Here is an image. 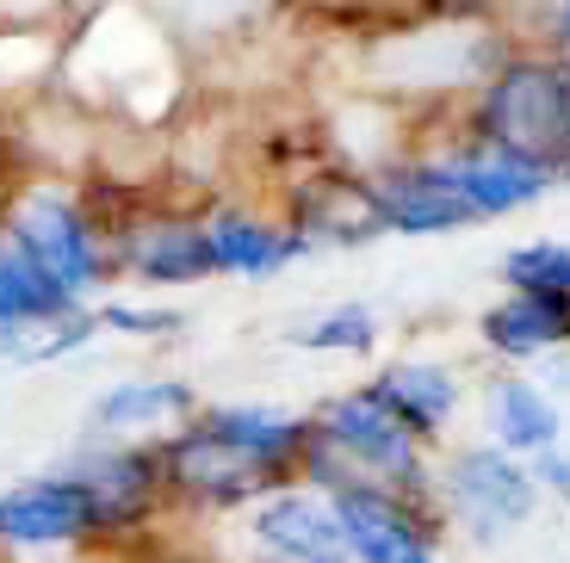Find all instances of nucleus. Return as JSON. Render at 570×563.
<instances>
[{
	"label": "nucleus",
	"mask_w": 570,
	"mask_h": 563,
	"mask_svg": "<svg viewBox=\"0 0 570 563\" xmlns=\"http://www.w3.org/2000/svg\"><path fill=\"white\" fill-rule=\"evenodd\" d=\"M304 483L342 490V483H397V490L434 495V446L415 427H403L372 384L335 391L316 403V439L304 452Z\"/></svg>",
	"instance_id": "nucleus-1"
},
{
	"label": "nucleus",
	"mask_w": 570,
	"mask_h": 563,
	"mask_svg": "<svg viewBox=\"0 0 570 563\" xmlns=\"http://www.w3.org/2000/svg\"><path fill=\"white\" fill-rule=\"evenodd\" d=\"M459 125L478 137H497L521 156L558 161L570 142V62L546 43L514 38L478 81L459 93Z\"/></svg>",
	"instance_id": "nucleus-2"
},
{
	"label": "nucleus",
	"mask_w": 570,
	"mask_h": 563,
	"mask_svg": "<svg viewBox=\"0 0 570 563\" xmlns=\"http://www.w3.org/2000/svg\"><path fill=\"white\" fill-rule=\"evenodd\" d=\"M434 502H441L446 526H453L459 545H478V551H497L509 545L521 526H533L546 490H540V471L533 458L497 446V439H446L434 452Z\"/></svg>",
	"instance_id": "nucleus-3"
},
{
	"label": "nucleus",
	"mask_w": 570,
	"mask_h": 563,
	"mask_svg": "<svg viewBox=\"0 0 570 563\" xmlns=\"http://www.w3.org/2000/svg\"><path fill=\"white\" fill-rule=\"evenodd\" d=\"M410 142H422L428 156L441 161L446 180L459 186V198H465L471 211H478V224L521 217V211H533L546 192H558L552 161L521 156V149H509V142L478 137V130L459 125V93L446 99V125H441V130H428V137H410Z\"/></svg>",
	"instance_id": "nucleus-4"
},
{
	"label": "nucleus",
	"mask_w": 570,
	"mask_h": 563,
	"mask_svg": "<svg viewBox=\"0 0 570 563\" xmlns=\"http://www.w3.org/2000/svg\"><path fill=\"white\" fill-rule=\"evenodd\" d=\"M335 514H342L347 563H434L453 551V526H446L441 502L422 490H397V483H342Z\"/></svg>",
	"instance_id": "nucleus-5"
},
{
	"label": "nucleus",
	"mask_w": 570,
	"mask_h": 563,
	"mask_svg": "<svg viewBox=\"0 0 570 563\" xmlns=\"http://www.w3.org/2000/svg\"><path fill=\"white\" fill-rule=\"evenodd\" d=\"M360 186H366V205L385 236H459L478 224V211L459 198V186L422 142L360 168Z\"/></svg>",
	"instance_id": "nucleus-6"
},
{
	"label": "nucleus",
	"mask_w": 570,
	"mask_h": 563,
	"mask_svg": "<svg viewBox=\"0 0 570 563\" xmlns=\"http://www.w3.org/2000/svg\"><path fill=\"white\" fill-rule=\"evenodd\" d=\"M13 229L75 297L100 292L118 273V248L100 229V217L87 211V205H75V198H62V192H26L13 205Z\"/></svg>",
	"instance_id": "nucleus-7"
},
{
	"label": "nucleus",
	"mask_w": 570,
	"mask_h": 563,
	"mask_svg": "<svg viewBox=\"0 0 570 563\" xmlns=\"http://www.w3.org/2000/svg\"><path fill=\"white\" fill-rule=\"evenodd\" d=\"M156 446H161L168 502H180V507H199V514H243V507L267 490V477L248 465L243 452L224 446V439L199 422H180L174 434H161Z\"/></svg>",
	"instance_id": "nucleus-8"
},
{
	"label": "nucleus",
	"mask_w": 570,
	"mask_h": 563,
	"mask_svg": "<svg viewBox=\"0 0 570 563\" xmlns=\"http://www.w3.org/2000/svg\"><path fill=\"white\" fill-rule=\"evenodd\" d=\"M248 539L255 551L285 563H347V539H342V514H335V495L316 490V483L292 477L261 490L255 502L243 507Z\"/></svg>",
	"instance_id": "nucleus-9"
},
{
	"label": "nucleus",
	"mask_w": 570,
	"mask_h": 563,
	"mask_svg": "<svg viewBox=\"0 0 570 563\" xmlns=\"http://www.w3.org/2000/svg\"><path fill=\"white\" fill-rule=\"evenodd\" d=\"M564 347H570V292L502 285L478 310V353L490 366H540Z\"/></svg>",
	"instance_id": "nucleus-10"
},
{
	"label": "nucleus",
	"mask_w": 570,
	"mask_h": 563,
	"mask_svg": "<svg viewBox=\"0 0 570 563\" xmlns=\"http://www.w3.org/2000/svg\"><path fill=\"white\" fill-rule=\"evenodd\" d=\"M471 415H478V434L521 458H540L564 439V396L546 391V378H528V366H497L490 378H478Z\"/></svg>",
	"instance_id": "nucleus-11"
},
{
	"label": "nucleus",
	"mask_w": 570,
	"mask_h": 563,
	"mask_svg": "<svg viewBox=\"0 0 570 563\" xmlns=\"http://www.w3.org/2000/svg\"><path fill=\"white\" fill-rule=\"evenodd\" d=\"M205 241H212V267L217 279H279L285 267H298L316 248L304 236V224L279 211H255V205H217L205 211Z\"/></svg>",
	"instance_id": "nucleus-12"
},
{
	"label": "nucleus",
	"mask_w": 570,
	"mask_h": 563,
	"mask_svg": "<svg viewBox=\"0 0 570 563\" xmlns=\"http://www.w3.org/2000/svg\"><path fill=\"white\" fill-rule=\"evenodd\" d=\"M193 422L243 452L248 465L267 477V490L298 477L304 452L316 439V415H298V408H279V403H199Z\"/></svg>",
	"instance_id": "nucleus-13"
},
{
	"label": "nucleus",
	"mask_w": 570,
	"mask_h": 563,
	"mask_svg": "<svg viewBox=\"0 0 570 563\" xmlns=\"http://www.w3.org/2000/svg\"><path fill=\"white\" fill-rule=\"evenodd\" d=\"M118 273H130L137 285H205L217 279L212 267V241H205V217L156 211V217H130L118 229Z\"/></svg>",
	"instance_id": "nucleus-14"
},
{
	"label": "nucleus",
	"mask_w": 570,
	"mask_h": 563,
	"mask_svg": "<svg viewBox=\"0 0 570 563\" xmlns=\"http://www.w3.org/2000/svg\"><path fill=\"white\" fill-rule=\"evenodd\" d=\"M366 384L385 396L391 415H397L403 427H415V434H422L434 452L453 439L459 415L471 408L465 372L446 366V359H415V353H410V359H391V366H379Z\"/></svg>",
	"instance_id": "nucleus-15"
},
{
	"label": "nucleus",
	"mask_w": 570,
	"mask_h": 563,
	"mask_svg": "<svg viewBox=\"0 0 570 563\" xmlns=\"http://www.w3.org/2000/svg\"><path fill=\"white\" fill-rule=\"evenodd\" d=\"M0 539L7 545H69V539H94V502H87V490L69 471L19 483V490L0 495Z\"/></svg>",
	"instance_id": "nucleus-16"
},
{
	"label": "nucleus",
	"mask_w": 570,
	"mask_h": 563,
	"mask_svg": "<svg viewBox=\"0 0 570 563\" xmlns=\"http://www.w3.org/2000/svg\"><path fill=\"white\" fill-rule=\"evenodd\" d=\"M193 415H199V396L180 378H125L94 403V427L130 434V439H161L180 422H193Z\"/></svg>",
	"instance_id": "nucleus-17"
},
{
	"label": "nucleus",
	"mask_w": 570,
	"mask_h": 563,
	"mask_svg": "<svg viewBox=\"0 0 570 563\" xmlns=\"http://www.w3.org/2000/svg\"><path fill=\"white\" fill-rule=\"evenodd\" d=\"M75 304H81V297L19 241V229L13 224L0 229V335H7V328L50 323V316H69Z\"/></svg>",
	"instance_id": "nucleus-18"
},
{
	"label": "nucleus",
	"mask_w": 570,
	"mask_h": 563,
	"mask_svg": "<svg viewBox=\"0 0 570 563\" xmlns=\"http://www.w3.org/2000/svg\"><path fill=\"white\" fill-rule=\"evenodd\" d=\"M285 340L304 347V353H342V359H360V353L379 347V316H372L366 304H335V310L298 323Z\"/></svg>",
	"instance_id": "nucleus-19"
},
{
	"label": "nucleus",
	"mask_w": 570,
	"mask_h": 563,
	"mask_svg": "<svg viewBox=\"0 0 570 563\" xmlns=\"http://www.w3.org/2000/svg\"><path fill=\"white\" fill-rule=\"evenodd\" d=\"M497 273H502V285H552V292H570V241L533 236L502 254Z\"/></svg>",
	"instance_id": "nucleus-20"
},
{
	"label": "nucleus",
	"mask_w": 570,
	"mask_h": 563,
	"mask_svg": "<svg viewBox=\"0 0 570 563\" xmlns=\"http://www.w3.org/2000/svg\"><path fill=\"white\" fill-rule=\"evenodd\" d=\"M514 38H528V43H546L552 57L570 62V0H521L509 19Z\"/></svg>",
	"instance_id": "nucleus-21"
},
{
	"label": "nucleus",
	"mask_w": 570,
	"mask_h": 563,
	"mask_svg": "<svg viewBox=\"0 0 570 563\" xmlns=\"http://www.w3.org/2000/svg\"><path fill=\"white\" fill-rule=\"evenodd\" d=\"M434 26H509L521 0H422Z\"/></svg>",
	"instance_id": "nucleus-22"
},
{
	"label": "nucleus",
	"mask_w": 570,
	"mask_h": 563,
	"mask_svg": "<svg viewBox=\"0 0 570 563\" xmlns=\"http://www.w3.org/2000/svg\"><path fill=\"white\" fill-rule=\"evenodd\" d=\"M100 323H106V328H125V335H174V328H180V316H168V310H137V304H106Z\"/></svg>",
	"instance_id": "nucleus-23"
},
{
	"label": "nucleus",
	"mask_w": 570,
	"mask_h": 563,
	"mask_svg": "<svg viewBox=\"0 0 570 563\" xmlns=\"http://www.w3.org/2000/svg\"><path fill=\"white\" fill-rule=\"evenodd\" d=\"M533 471H540V490L552 495V502L570 507V446H564V439H558L552 452H540V458H533Z\"/></svg>",
	"instance_id": "nucleus-24"
},
{
	"label": "nucleus",
	"mask_w": 570,
	"mask_h": 563,
	"mask_svg": "<svg viewBox=\"0 0 570 563\" xmlns=\"http://www.w3.org/2000/svg\"><path fill=\"white\" fill-rule=\"evenodd\" d=\"M552 180H558V186H564V192H570V142H564V149H558V161H552Z\"/></svg>",
	"instance_id": "nucleus-25"
}]
</instances>
